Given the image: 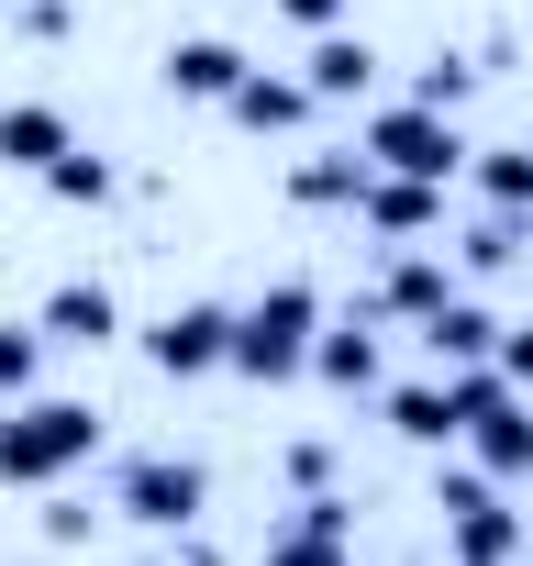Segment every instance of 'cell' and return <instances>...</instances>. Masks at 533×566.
I'll return each mask as SVG.
<instances>
[{
	"label": "cell",
	"instance_id": "cell-1",
	"mask_svg": "<svg viewBox=\"0 0 533 566\" xmlns=\"http://www.w3.org/2000/svg\"><path fill=\"white\" fill-rule=\"evenodd\" d=\"M101 433H112V422H101L90 400H45V389H34V400H12L0 478H12V489H56L67 467H90V455H101Z\"/></svg>",
	"mask_w": 533,
	"mask_h": 566
},
{
	"label": "cell",
	"instance_id": "cell-2",
	"mask_svg": "<svg viewBox=\"0 0 533 566\" xmlns=\"http://www.w3.org/2000/svg\"><path fill=\"white\" fill-rule=\"evenodd\" d=\"M312 345H323V301H312V277H279V290H266V301L233 323V378L279 389V378L312 367Z\"/></svg>",
	"mask_w": 533,
	"mask_h": 566
},
{
	"label": "cell",
	"instance_id": "cell-3",
	"mask_svg": "<svg viewBox=\"0 0 533 566\" xmlns=\"http://www.w3.org/2000/svg\"><path fill=\"white\" fill-rule=\"evenodd\" d=\"M356 145L389 167V178H433V189H456L467 178V134H456V112H422V101H389V112H367L356 123Z\"/></svg>",
	"mask_w": 533,
	"mask_h": 566
},
{
	"label": "cell",
	"instance_id": "cell-4",
	"mask_svg": "<svg viewBox=\"0 0 533 566\" xmlns=\"http://www.w3.org/2000/svg\"><path fill=\"white\" fill-rule=\"evenodd\" d=\"M112 511L145 522V533H189V522L211 511V467H200V455H123Z\"/></svg>",
	"mask_w": 533,
	"mask_h": 566
},
{
	"label": "cell",
	"instance_id": "cell-5",
	"mask_svg": "<svg viewBox=\"0 0 533 566\" xmlns=\"http://www.w3.org/2000/svg\"><path fill=\"white\" fill-rule=\"evenodd\" d=\"M233 323H244V312H222V301H178V312L145 334V367H156V378H211V367H233Z\"/></svg>",
	"mask_w": 533,
	"mask_h": 566
},
{
	"label": "cell",
	"instance_id": "cell-6",
	"mask_svg": "<svg viewBox=\"0 0 533 566\" xmlns=\"http://www.w3.org/2000/svg\"><path fill=\"white\" fill-rule=\"evenodd\" d=\"M367 301H378L389 323H411V334H422V323L456 301V255H445L433 233H422V244H389V266H378V290H367Z\"/></svg>",
	"mask_w": 533,
	"mask_h": 566
},
{
	"label": "cell",
	"instance_id": "cell-7",
	"mask_svg": "<svg viewBox=\"0 0 533 566\" xmlns=\"http://www.w3.org/2000/svg\"><path fill=\"white\" fill-rule=\"evenodd\" d=\"M156 78H167L178 101H233V90H244L255 67H244V45H233V34H178Z\"/></svg>",
	"mask_w": 533,
	"mask_h": 566
},
{
	"label": "cell",
	"instance_id": "cell-8",
	"mask_svg": "<svg viewBox=\"0 0 533 566\" xmlns=\"http://www.w3.org/2000/svg\"><path fill=\"white\" fill-rule=\"evenodd\" d=\"M356 222L367 233H389V244H422V233H445V189L433 178H367V200H356Z\"/></svg>",
	"mask_w": 533,
	"mask_h": 566
},
{
	"label": "cell",
	"instance_id": "cell-9",
	"mask_svg": "<svg viewBox=\"0 0 533 566\" xmlns=\"http://www.w3.org/2000/svg\"><path fill=\"white\" fill-rule=\"evenodd\" d=\"M378 400H389V433H400V444H467L456 378H400V389H378Z\"/></svg>",
	"mask_w": 533,
	"mask_h": 566
},
{
	"label": "cell",
	"instance_id": "cell-10",
	"mask_svg": "<svg viewBox=\"0 0 533 566\" xmlns=\"http://www.w3.org/2000/svg\"><path fill=\"white\" fill-rule=\"evenodd\" d=\"M500 334H511V323H500L489 301H467V290H456V301H445V312L422 323V345H433V367H489V356H500Z\"/></svg>",
	"mask_w": 533,
	"mask_h": 566
},
{
	"label": "cell",
	"instance_id": "cell-11",
	"mask_svg": "<svg viewBox=\"0 0 533 566\" xmlns=\"http://www.w3.org/2000/svg\"><path fill=\"white\" fill-rule=\"evenodd\" d=\"M301 78H312V101H367V90H378V45H367V34H312Z\"/></svg>",
	"mask_w": 533,
	"mask_h": 566
},
{
	"label": "cell",
	"instance_id": "cell-12",
	"mask_svg": "<svg viewBox=\"0 0 533 566\" xmlns=\"http://www.w3.org/2000/svg\"><path fill=\"white\" fill-rule=\"evenodd\" d=\"M367 178H378V156H367V145H334V156H301V167H290V200H312V211H356Z\"/></svg>",
	"mask_w": 533,
	"mask_h": 566
},
{
	"label": "cell",
	"instance_id": "cell-13",
	"mask_svg": "<svg viewBox=\"0 0 533 566\" xmlns=\"http://www.w3.org/2000/svg\"><path fill=\"white\" fill-rule=\"evenodd\" d=\"M467 455H478L489 478H533V389H511L489 422H467Z\"/></svg>",
	"mask_w": 533,
	"mask_h": 566
},
{
	"label": "cell",
	"instance_id": "cell-14",
	"mask_svg": "<svg viewBox=\"0 0 533 566\" xmlns=\"http://www.w3.org/2000/svg\"><path fill=\"white\" fill-rule=\"evenodd\" d=\"M222 112H233L244 134H301V123H312L323 101H312V78H266V67H255V78H244V90H233Z\"/></svg>",
	"mask_w": 533,
	"mask_h": 566
},
{
	"label": "cell",
	"instance_id": "cell-15",
	"mask_svg": "<svg viewBox=\"0 0 533 566\" xmlns=\"http://www.w3.org/2000/svg\"><path fill=\"white\" fill-rule=\"evenodd\" d=\"M67 145H79V134H67V112H56V101H12V112H0V156H12L23 178H45Z\"/></svg>",
	"mask_w": 533,
	"mask_h": 566
},
{
	"label": "cell",
	"instance_id": "cell-16",
	"mask_svg": "<svg viewBox=\"0 0 533 566\" xmlns=\"http://www.w3.org/2000/svg\"><path fill=\"white\" fill-rule=\"evenodd\" d=\"M45 334L56 345H112L123 334V301L101 290V277H67V290H45Z\"/></svg>",
	"mask_w": 533,
	"mask_h": 566
},
{
	"label": "cell",
	"instance_id": "cell-17",
	"mask_svg": "<svg viewBox=\"0 0 533 566\" xmlns=\"http://www.w3.org/2000/svg\"><path fill=\"white\" fill-rule=\"evenodd\" d=\"M445 555H456V566H511V555H522V511H500V489H489L478 511L445 522Z\"/></svg>",
	"mask_w": 533,
	"mask_h": 566
},
{
	"label": "cell",
	"instance_id": "cell-18",
	"mask_svg": "<svg viewBox=\"0 0 533 566\" xmlns=\"http://www.w3.org/2000/svg\"><path fill=\"white\" fill-rule=\"evenodd\" d=\"M312 378H323V389H356V400H367V389H378V334H367V323H334V334L312 345Z\"/></svg>",
	"mask_w": 533,
	"mask_h": 566
},
{
	"label": "cell",
	"instance_id": "cell-19",
	"mask_svg": "<svg viewBox=\"0 0 533 566\" xmlns=\"http://www.w3.org/2000/svg\"><path fill=\"white\" fill-rule=\"evenodd\" d=\"M467 178H478V200H489V211H533V145H478V156H467Z\"/></svg>",
	"mask_w": 533,
	"mask_h": 566
},
{
	"label": "cell",
	"instance_id": "cell-20",
	"mask_svg": "<svg viewBox=\"0 0 533 566\" xmlns=\"http://www.w3.org/2000/svg\"><path fill=\"white\" fill-rule=\"evenodd\" d=\"M522 244H533V233H522V211H489V222H467V233H456V266H467V277H500Z\"/></svg>",
	"mask_w": 533,
	"mask_h": 566
},
{
	"label": "cell",
	"instance_id": "cell-21",
	"mask_svg": "<svg viewBox=\"0 0 533 566\" xmlns=\"http://www.w3.org/2000/svg\"><path fill=\"white\" fill-rule=\"evenodd\" d=\"M45 189H56V200H67V211H101V200H112V189H123V178H112V156H90V145H67V156H56V167H45Z\"/></svg>",
	"mask_w": 533,
	"mask_h": 566
},
{
	"label": "cell",
	"instance_id": "cell-22",
	"mask_svg": "<svg viewBox=\"0 0 533 566\" xmlns=\"http://www.w3.org/2000/svg\"><path fill=\"white\" fill-rule=\"evenodd\" d=\"M45 345H56V334H45V312L0 334V389H12V400H34V367H45Z\"/></svg>",
	"mask_w": 533,
	"mask_h": 566
},
{
	"label": "cell",
	"instance_id": "cell-23",
	"mask_svg": "<svg viewBox=\"0 0 533 566\" xmlns=\"http://www.w3.org/2000/svg\"><path fill=\"white\" fill-rule=\"evenodd\" d=\"M467 78H478L467 56H433V67L411 78V101H422V112H456V101H467Z\"/></svg>",
	"mask_w": 533,
	"mask_h": 566
},
{
	"label": "cell",
	"instance_id": "cell-24",
	"mask_svg": "<svg viewBox=\"0 0 533 566\" xmlns=\"http://www.w3.org/2000/svg\"><path fill=\"white\" fill-rule=\"evenodd\" d=\"M489 489H500V478H489V467H445V478H433V511H445V522H456V511H478V500H489Z\"/></svg>",
	"mask_w": 533,
	"mask_h": 566
},
{
	"label": "cell",
	"instance_id": "cell-25",
	"mask_svg": "<svg viewBox=\"0 0 533 566\" xmlns=\"http://www.w3.org/2000/svg\"><path fill=\"white\" fill-rule=\"evenodd\" d=\"M301 533H323V544H356V500L312 489V500H301Z\"/></svg>",
	"mask_w": 533,
	"mask_h": 566
},
{
	"label": "cell",
	"instance_id": "cell-26",
	"mask_svg": "<svg viewBox=\"0 0 533 566\" xmlns=\"http://www.w3.org/2000/svg\"><path fill=\"white\" fill-rule=\"evenodd\" d=\"M266 566H345V544H323V533H301V522H290L279 544H266Z\"/></svg>",
	"mask_w": 533,
	"mask_h": 566
},
{
	"label": "cell",
	"instance_id": "cell-27",
	"mask_svg": "<svg viewBox=\"0 0 533 566\" xmlns=\"http://www.w3.org/2000/svg\"><path fill=\"white\" fill-rule=\"evenodd\" d=\"M290 34H345V0H266Z\"/></svg>",
	"mask_w": 533,
	"mask_h": 566
},
{
	"label": "cell",
	"instance_id": "cell-28",
	"mask_svg": "<svg viewBox=\"0 0 533 566\" xmlns=\"http://www.w3.org/2000/svg\"><path fill=\"white\" fill-rule=\"evenodd\" d=\"M290 489H301V500L334 489V444H290Z\"/></svg>",
	"mask_w": 533,
	"mask_h": 566
},
{
	"label": "cell",
	"instance_id": "cell-29",
	"mask_svg": "<svg viewBox=\"0 0 533 566\" xmlns=\"http://www.w3.org/2000/svg\"><path fill=\"white\" fill-rule=\"evenodd\" d=\"M500 378H511V389H533V323H511V334H500Z\"/></svg>",
	"mask_w": 533,
	"mask_h": 566
},
{
	"label": "cell",
	"instance_id": "cell-30",
	"mask_svg": "<svg viewBox=\"0 0 533 566\" xmlns=\"http://www.w3.org/2000/svg\"><path fill=\"white\" fill-rule=\"evenodd\" d=\"M90 522H101V511H90V500H67V511H45V544H90Z\"/></svg>",
	"mask_w": 533,
	"mask_h": 566
},
{
	"label": "cell",
	"instance_id": "cell-31",
	"mask_svg": "<svg viewBox=\"0 0 533 566\" xmlns=\"http://www.w3.org/2000/svg\"><path fill=\"white\" fill-rule=\"evenodd\" d=\"M345 566H356V555H345Z\"/></svg>",
	"mask_w": 533,
	"mask_h": 566
},
{
	"label": "cell",
	"instance_id": "cell-32",
	"mask_svg": "<svg viewBox=\"0 0 533 566\" xmlns=\"http://www.w3.org/2000/svg\"><path fill=\"white\" fill-rule=\"evenodd\" d=\"M156 566H167V555H156Z\"/></svg>",
	"mask_w": 533,
	"mask_h": 566
}]
</instances>
